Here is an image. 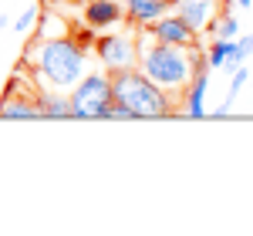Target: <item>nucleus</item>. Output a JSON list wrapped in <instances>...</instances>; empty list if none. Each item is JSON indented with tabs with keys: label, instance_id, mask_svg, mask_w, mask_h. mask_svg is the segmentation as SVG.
Listing matches in <instances>:
<instances>
[{
	"label": "nucleus",
	"instance_id": "1",
	"mask_svg": "<svg viewBox=\"0 0 253 236\" xmlns=\"http://www.w3.org/2000/svg\"><path fill=\"white\" fill-rule=\"evenodd\" d=\"M203 47H179V44H166V40H156L149 31L145 38L138 34V71L152 81L156 88H162L169 98L182 95L193 81L196 71V54Z\"/></svg>",
	"mask_w": 253,
	"mask_h": 236
},
{
	"label": "nucleus",
	"instance_id": "2",
	"mask_svg": "<svg viewBox=\"0 0 253 236\" xmlns=\"http://www.w3.org/2000/svg\"><path fill=\"white\" fill-rule=\"evenodd\" d=\"M24 64H31V75L38 81V88L71 91L84 75L88 54L75 38H44L34 47H27Z\"/></svg>",
	"mask_w": 253,
	"mask_h": 236
},
{
	"label": "nucleus",
	"instance_id": "3",
	"mask_svg": "<svg viewBox=\"0 0 253 236\" xmlns=\"http://www.w3.org/2000/svg\"><path fill=\"white\" fill-rule=\"evenodd\" d=\"M112 101L125 105L135 118H169L172 115V98L156 88L138 68L112 71Z\"/></svg>",
	"mask_w": 253,
	"mask_h": 236
},
{
	"label": "nucleus",
	"instance_id": "4",
	"mask_svg": "<svg viewBox=\"0 0 253 236\" xmlns=\"http://www.w3.org/2000/svg\"><path fill=\"white\" fill-rule=\"evenodd\" d=\"M68 98H71V118H105L112 105V81L108 75H81Z\"/></svg>",
	"mask_w": 253,
	"mask_h": 236
},
{
	"label": "nucleus",
	"instance_id": "5",
	"mask_svg": "<svg viewBox=\"0 0 253 236\" xmlns=\"http://www.w3.org/2000/svg\"><path fill=\"white\" fill-rule=\"evenodd\" d=\"M95 51H98V61L108 71H125V68H135L138 64L135 34H101L95 40Z\"/></svg>",
	"mask_w": 253,
	"mask_h": 236
},
{
	"label": "nucleus",
	"instance_id": "6",
	"mask_svg": "<svg viewBox=\"0 0 253 236\" xmlns=\"http://www.w3.org/2000/svg\"><path fill=\"white\" fill-rule=\"evenodd\" d=\"M149 34L156 40H166V44H179V47H199V38L189 24L175 17V14H162L149 24Z\"/></svg>",
	"mask_w": 253,
	"mask_h": 236
},
{
	"label": "nucleus",
	"instance_id": "7",
	"mask_svg": "<svg viewBox=\"0 0 253 236\" xmlns=\"http://www.w3.org/2000/svg\"><path fill=\"white\" fill-rule=\"evenodd\" d=\"M206 84H210V64H206V54L199 51L196 54V71H193V81L186 88V115L189 118H203L206 115Z\"/></svg>",
	"mask_w": 253,
	"mask_h": 236
},
{
	"label": "nucleus",
	"instance_id": "8",
	"mask_svg": "<svg viewBox=\"0 0 253 236\" xmlns=\"http://www.w3.org/2000/svg\"><path fill=\"white\" fill-rule=\"evenodd\" d=\"M81 17H84V27H91V31H105V27L122 24L125 10H122L118 0H88Z\"/></svg>",
	"mask_w": 253,
	"mask_h": 236
},
{
	"label": "nucleus",
	"instance_id": "9",
	"mask_svg": "<svg viewBox=\"0 0 253 236\" xmlns=\"http://www.w3.org/2000/svg\"><path fill=\"white\" fill-rule=\"evenodd\" d=\"M34 101H38L41 118H71V98H68L64 91L38 88V91H34Z\"/></svg>",
	"mask_w": 253,
	"mask_h": 236
},
{
	"label": "nucleus",
	"instance_id": "10",
	"mask_svg": "<svg viewBox=\"0 0 253 236\" xmlns=\"http://www.w3.org/2000/svg\"><path fill=\"white\" fill-rule=\"evenodd\" d=\"M175 17L182 24H189L193 31L206 27L210 24V14H213V0H172Z\"/></svg>",
	"mask_w": 253,
	"mask_h": 236
},
{
	"label": "nucleus",
	"instance_id": "11",
	"mask_svg": "<svg viewBox=\"0 0 253 236\" xmlns=\"http://www.w3.org/2000/svg\"><path fill=\"white\" fill-rule=\"evenodd\" d=\"M172 7V0H125V17L132 24H152L156 17H162Z\"/></svg>",
	"mask_w": 253,
	"mask_h": 236
},
{
	"label": "nucleus",
	"instance_id": "12",
	"mask_svg": "<svg viewBox=\"0 0 253 236\" xmlns=\"http://www.w3.org/2000/svg\"><path fill=\"white\" fill-rule=\"evenodd\" d=\"M0 118H41L38 112V101H34V95L27 91V95H3L0 98Z\"/></svg>",
	"mask_w": 253,
	"mask_h": 236
},
{
	"label": "nucleus",
	"instance_id": "13",
	"mask_svg": "<svg viewBox=\"0 0 253 236\" xmlns=\"http://www.w3.org/2000/svg\"><path fill=\"white\" fill-rule=\"evenodd\" d=\"M210 31H213V38H219V40H236V34H240V20H236L233 14H223L216 24H210Z\"/></svg>",
	"mask_w": 253,
	"mask_h": 236
},
{
	"label": "nucleus",
	"instance_id": "14",
	"mask_svg": "<svg viewBox=\"0 0 253 236\" xmlns=\"http://www.w3.org/2000/svg\"><path fill=\"white\" fill-rule=\"evenodd\" d=\"M230 51H233V40L213 38L210 51H206V64H210V68H223V61H226V54H230Z\"/></svg>",
	"mask_w": 253,
	"mask_h": 236
},
{
	"label": "nucleus",
	"instance_id": "15",
	"mask_svg": "<svg viewBox=\"0 0 253 236\" xmlns=\"http://www.w3.org/2000/svg\"><path fill=\"white\" fill-rule=\"evenodd\" d=\"M247 78H250V71L240 64V68L233 71V81H230V95H226V105H233V101H236V95H240V88L247 84Z\"/></svg>",
	"mask_w": 253,
	"mask_h": 236
},
{
	"label": "nucleus",
	"instance_id": "16",
	"mask_svg": "<svg viewBox=\"0 0 253 236\" xmlns=\"http://www.w3.org/2000/svg\"><path fill=\"white\" fill-rule=\"evenodd\" d=\"M34 24H38V10L31 7V10H24V14H20V20L14 24V31H17V34H31V31H34Z\"/></svg>",
	"mask_w": 253,
	"mask_h": 236
},
{
	"label": "nucleus",
	"instance_id": "17",
	"mask_svg": "<svg viewBox=\"0 0 253 236\" xmlns=\"http://www.w3.org/2000/svg\"><path fill=\"white\" fill-rule=\"evenodd\" d=\"M105 118H135V115H132V112H128L125 105L112 101V105H108V112H105Z\"/></svg>",
	"mask_w": 253,
	"mask_h": 236
},
{
	"label": "nucleus",
	"instance_id": "18",
	"mask_svg": "<svg viewBox=\"0 0 253 236\" xmlns=\"http://www.w3.org/2000/svg\"><path fill=\"white\" fill-rule=\"evenodd\" d=\"M236 47H240L243 58H250V54H253V34H243V38L236 40Z\"/></svg>",
	"mask_w": 253,
	"mask_h": 236
},
{
	"label": "nucleus",
	"instance_id": "19",
	"mask_svg": "<svg viewBox=\"0 0 253 236\" xmlns=\"http://www.w3.org/2000/svg\"><path fill=\"white\" fill-rule=\"evenodd\" d=\"M233 3H236V7H247V10H250V3H253V0H233Z\"/></svg>",
	"mask_w": 253,
	"mask_h": 236
},
{
	"label": "nucleus",
	"instance_id": "20",
	"mask_svg": "<svg viewBox=\"0 0 253 236\" xmlns=\"http://www.w3.org/2000/svg\"><path fill=\"white\" fill-rule=\"evenodd\" d=\"M3 24H7V14H0V31H3Z\"/></svg>",
	"mask_w": 253,
	"mask_h": 236
},
{
	"label": "nucleus",
	"instance_id": "21",
	"mask_svg": "<svg viewBox=\"0 0 253 236\" xmlns=\"http://www.w3.org/2000/svg\"><path fill=\"white\" fill-rule=\"evenodd\" d=\"M54 3H58V0H54Z\"/></svg>",
	"mask_w": 253,
	"mask_h": 236
}]
</instances>
